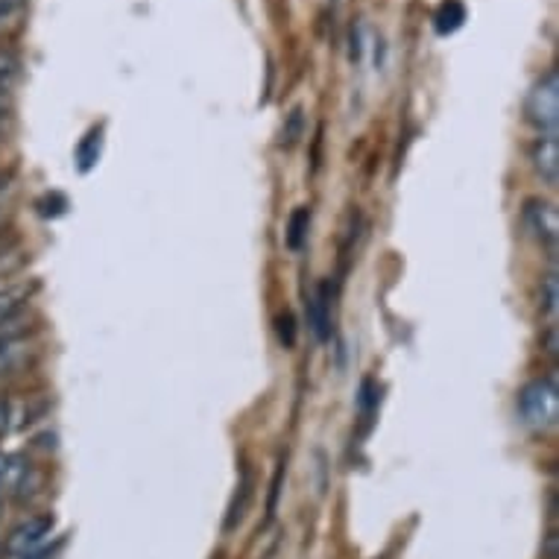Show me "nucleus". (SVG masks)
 Instances as JSON below:
<instances>
[{"label":"nucleus","instance_id":"obj_14","mask_svg":"<svg viewBox=\"0 0 559 559\" xmlns=\"http://www.w3.org/2000/svg\"><path fill=\"white\" fill-rule=\"evenodd\" d=\"M10 118H12L10 94H0V138H3V132H7V123H10Z\"/></svg>","mask_w":559,"mask_h":559},{"label":"nucleus","instance_id":"obj_4","mask_svg":"<svg viewBox=\"0 0 559 559\" xmlns=\"http://www.w3.org/2000/svg\"><path fill=\"white\" fill-rule=\"evenodd\" d=\"M53 531V519H47V515H36V519H27L24 524H19L15 531L10 533V542H7V548L15 557H27V554H36V548L41 542L50 536Z\"/></svg>","mask_w":559,"mask_h":559},{"label":"nucleus","instance_id":"obj_5","mask_svg":"<svg viewBox=\"0 0 559 559\" xmlns=\"http://www.w3.org/2000/svg\"><path fill=\"white\" fill-rule=\"evenodd\" d=\"M524 223H527V229L536 235L539 243H548L554 247L559 238V217L557 209L550 205V202H527V209H524Z\"/></svg>","mask_w":559,"mask_h":559},{"label":"nucleus","instance_id":"obj_1","mask_svg":"<svg viewBox=\"0 0 559 559\" xmlns=\"http://www.w3.org/2000/svg\"><path fill=\"white\" fill-rule=\"evenodd\" d=\"M519 404H522L524 423L531 425L533 431H554L559 419L557 376H545L531 381L522 390V395H519Z\"/></svg>","mask_w":559,"mask_h":559},{"label":"nucleus","instance_id":"obj_6","mask_svg":"<svg viewBox=\"0 0 559 559\" xmlns=\"http://www.w3.org/2000/svg\"><path fill=\"white\" fill-rule=\"evenodd\" d=\"M531 165L545 185L559 182V138L557 132L542 135L531 150Z\"/></svg>","mask_w":559,"mask_h":559},{"label":"nucleus","instance_id":"obj_16","mask_svg":"<svg viewBox=\"0 0 559 559\" xmlns=\"http://www.w3.org/2000/svg\"><path fill=\"white\" fill-rule=\"evenodd\" d=\"M0 513H3V504H0Z\"/></svg>","mask_w":559,"mask_h":559},{"label":"nucleus","instance_id":"obj_10","mask_svg":"<svg viewBox=\"0 0 559 559\" xmlns=\"http://www.w3.org/2000/svg\"><path fill=\"white\" fill-rule=\"evenodd\" d=\"M308 226H311V212L308 209L294 212V217L287 223V243H290V249H302L305 238H308Z\"/></svg>","mask_w":559,"mask_h":559},{"label":"nucleus","instance_id":"obj_2","mask_svg":"<svg viewBox=\"0 0 559 559\" xmlns=\"http://www.w3.org/2000/svg\"><path fill=\"white\" fill-rule=\"evenodd\" d=\"M524 118L539 129L542 135L557 132L559 123V74L548 71L539 83L533 85L527 100H524Z\"/></svg>","mask_w":559,"mask_h":559},{"label":"nucleus","instance_id":"obj_13","mask_svg":"<svg viewBox=\"0 0 559 559\" xmlns=\"http://www.w3.org/2000/svg\"><path fill=\"white\" fill-rule=\"evenodd\" d=\"M557 275H548V278H545V308H548L550 317H557Z\"/></svg>","mask_w":559,"mask_h":559},{"label":"nucleus","instance_id":"obj_12","mask_svg":"<svg viewBox=\"0 0 559 559\" xmlns=\"http://www.w3.org/2000/svg\"><path fill=\"white\" fill-rule=\"evenodd\" d=\"M12 193H15V185H12V179L10 176L0 174V223L7 221V214H10Z\"/></svg>","mask_w":559,"mask_h":559},{"label":"nucleus","instance_id":"obj_7","mask_svg":"<svg viewBox=\"0 0 559 559\" xmlns=\"http://www.w3.org/2000/svg\"><path fill=\"white\" fill-rule=\"evenodd\" d=\"M463 21H466V7L460 0H445L433 15V29L440 36H451V33H457L463 27Z\"/></svg>","mask_w":559,"mask_h":559},{"label":"nucleus","instance_id":"obj_11","mask_svg":"<svg viewBox=\"0 0 559 559\" xmlns=\"http://www.w3.org/2000/svg\"><path fill=\"white\" fill-rule=\"evenodd\" d=\"M29 0H0V33H7L24 19Z\"/></svg>","mask_w":559,"mask_h":559},{"label":"nucleus","instance_id":"obj_15","mask_svg":"<svg viewBox=\"0 0 559 559\" xmlns=\"http://www.w3.org/2000/svg\"><path fill=\"white\" fill-rule=\"evenodd\" d=\"M47 557H53V548L38 550V554H27V557H24V559H47Z\"/></svg>","mask_w":559,"mask_h":559},{"label":"nucleus","instance_id":"obj_9","mask_svg":"<svg viewBox=\"0 0 559 559\" xmlns=\"http://www.w3.org/2000/svg\"><path fill=\"white\" fill-rule=\"evenodd\" d=\"M329 294H325V287H320L317 290V296H313V302H311V317H313V331H317V337L325 340L329 337Z\"/></svg>","mask_w":559,"mask_h":559},{"label":"nucleus","instance_id":"obj_8","mask_svg":"<svg viewBox=\"0 0 559 559\" xmlns=\"http://www.w3.org/2000/svg\"><path fill=\"white\" fill-rule=\"evenodd\" d=\"M21 76V59L12 50H0V94H10Z\"/></svg>","mask_w":559,"mask_h":559},{"label":"nucleus","instance_id":"obj_3","mask_svg":"<svg viewBox=\"0 0 559 559\" xmlns=\"http://www.w3.org/2000/svg\"><path fill=\"white\" fill-rule=\"evenodd\" d=\"M38 472L27 457L0 451V496L27 498L38 489Z\"/></svg>","mask_w":559,"mask_h":559}]
</instances>
